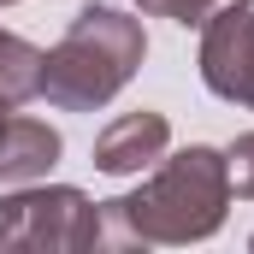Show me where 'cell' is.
Listing matches in <instances>:
<instances>
[{
  "label": "cell",
  "instance_id": "cell-1",
  "mask_svg": "<svg viewBox=\"0 0 254 254\" xmlns=\"http://www.w3.org/2000/svg\"><path fill=\"white\" fill-rule=\"evenodd\" d=\"M231 213V160L225 148H166V160L154 166V178L136 195H113L101 201V237L95 249H184V243H207L219 237Z\"/></svg>",
  "mask_w": 254,
  "mask_h": 254
},
{
  "label": "cell",
  "instance_id": "cell-2",
  "mask_svg": "<svg viewBox=\"0 0 254 254\" xmlns=\"http://www.w3.org/2000/svg\"><path fill=\"white\" fill-rule=\"evenodd\" d=\"M148 60V30L142 18H130L119 6H77L65 36L42 60V101L60 113H101L107 101H119L130 77Z\"/></svg>",
  "mask_w": 254,
  "mask_h": 254
},
{
  "label": "cell",
  "instance_id": "cell-3",
  "mask_svg": "<svg viewBox=\"0 0 254 254\" xmlns=\"http://www.w3.org/2000/svg\"><path fill=\"white\" fill-rule=\"evenodd\" d=\"M101 237V201L77 184H12L0 195V254L30 249V254H83Z\"/></svg>",
  "mask_w": 254,
  "mask_h": 254
},
{
  "label": "cell",
  "instance_id": "cell-4",
  "mask_svg": "<svg viewBox=\"0 0 254 254\" xmlns=\"http://www.w3.org/2000/svg\"><path fill=\"white\" fill-rule=\"evenodd\" d=\"M195 65H201V83L219 101L254 113V6H219L201 24Z\"/></svg>",
  "mask_w": 254,
  "mask_h": 254
},
{
  "label": "cell",
  "instance_id": "cell-5",
  "mask_svg": "<svg viewBox=\"0 0 254 254\" xmlns=\"http://www.w3.org/2000/svg\"><path fill=\"white\" fill-rule=\"evenodd\" d=\"M166 148H172L166 113L136 107V113H119L113 125L95 136V172H107V178H142L148 166L166 160Z\"/></svg>",
  "mask_w": 254,
  "mask_h": 254
},
{
  "label": "cell",
  "instance_id": "cell-6",
  "mask_svg": "<svg viewBox=\"0 0 254 254\" xmlns=\"http://www.w3.org/2000/svg\"><path fill=\"white\" fill-rule=\"evenodd\" d=\"M60 154H65L60 130L48 119H30V113L12 107V119L0 130V184H36L60 166Z\"/></svg>",
  "mask_w": 254,
  "mask_h": 254
},
{
  "label": "cell",
  "instance_id": "cell-7",
  "mask_svg": "<svg viewBox=\"0 0 254 254\" xmlns=\"http://www.w3.org/2000/svg\"><path fill=\"white\" fill-rule=\"evenodd\" d=\"M42 48L0 30V101L6 107H24V101H42Z\"/></svg>",
  "mask_w": 254,
  "mask_h": 254
},
{
  "label": "cell",
  "instance_id": "cell-8",
  "mask_svg": "<svg viewBox=\"0 0 254 254\" xmlns=\"http://www.w3.org/2000/svg\"><path fill=\"white\" fill-rule=\"evenodd\" d=\"M130 6H136L142 18H172V24H184V30H190V24L201 30L219 6H254V0H130Z\"/></svg>",
  "mask_w": 254,
  "mask_h": 254
},
{
  "label": "cell",
  "instance_id": "cell-9",
  "mask_svg": "<svg viewBox=\"0 0 254 254\" xmlns=\"http://www.w3.org/2000/svg\"><path fill=\"white\" fill-rule=\"evenodd\" d=\"M225 160H231V195L254 201V130H243V136L225 148Z\"/></svg>",
  "mask_w": 254,
  "mask_h": 254
},
{
  "label": "cell",
  "instance_id": "cell-10",
  "mask_svg": "<svg viewBox=\"0 0 254 254\" xmlns=\"http://www.w3.org/2000/svg\"><path fill=\"white\" fill-rule=\"evenodd\" d=\"M6 119H12V107H6V101H0V130H6Z\"/></svg>",
  "mask_w": 254,
  "mask_h": 254
},
{
  "label": "cell",
  "instance_id": "cell-11",
  "mask_svg": "<svg viewBox=\"0 0 254 254\" xmlns=\"http://www.w3.org/2000/svg\"><path fill=\"white\" fill-rule=\"evenodd\" d=\"M0 6H18V0H0Z\"/></svg>",
  "mask_w": 254,
  "mask_h": 254
}]
</instances>
